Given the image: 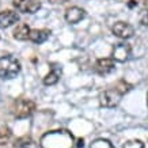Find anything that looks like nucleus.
<instances>
[{
  "label": "nucleus",
  "mask_w": 148,
  "mask_h": 148,
  "mask_svg": "<svg viewBox=\"0 0 148 148\" xmlns=\"http://www.w3.org/2000/svg\"><path fill=\"white\" fill-rule=\"evenodd\" d=\"M41 148H72L73 136L68 130H52L41 137Z\"/></svg>",
  "instance_id": "nucleus-1"
},
{
  "label": "nucleus",
  "mask_w": 148,
  "mask_h": 148,
  "mask_svg": "<svg viewBox=\"0 0 148 148\" xmlns=\"http://www.w3.org/2000/svg\"><path fill=\"white\" fill-rule=\"evenodd\" d=\"M60 75H61V68L60 67H52V71L44 77V84L46 86H53L56 84L60 79Z\"/></svg>",
  "instance_id": "nucleus-13"
},
{
  "label": "nucleus",
  "mask_w": 148,
  "mask_h": 148,
  "mask_svg": "<svg viewBox=\"0 0 148 148\" xmlns=\"http://www.w3.org/2000/svg\"><path fill=\"white\" fill-rule=\"evenodd\" d=\"M113 33L117 37L122 38V40H128V38H130L135 34V29H133L132 25H129L126 22H117L113 26Z\"/></svg>",
  "instance_id": "nucleus-7"
},
{
  "label": "nucleus",
  "mask_w": 148,
  "mask_h": 148,
  "mask_svg": "<svg viewBox=\"0 0 148 148\" xmlns=\"http://www.w3.org/2000/svg\"><path fill=\"white\" fill-rule=\"evenodd\" d=\"M128 5H129L130 8H132V7H135V5H137V1H136V0H129V3H128Z\"/></svg>",
  "instance_id": "nucleus-21"
},
{
  "label": "nucleus",
  "mask_w": 148,
  "mask_h": 148,
  "mask_svg": "<svg viewBox=\"0 0 148 148\" xmlns=\"http://www.w3.org/2000/svg\"><path fill=\"white\" fill-rule=\"evenodd\" d=\"M147 103H148V95H147Z\"/></svg>",
  "instance_id": "nucleus-23"
},
{
  "label": "nucleus",
  "mask_w": 148,
  "mask_h": 148,
  "mask_svg": "<svg viewBox=\"0 0 148 148\" xmlns=\"http://www.w3.org/2000/svg\"><path fill=\"white\" fill-rule=\"evenodd\" d=\"M90 148H114V145H113L109 140L98 139V140H94V141L90 144Z\"/></svg>",
  "instance_id": "nucleus-15"
},
{
  "label": "nucleus",
  "mask_w": 148,
  "mask_h": 148,
  "mask_svg": "<svg viewBox=\"0 0 148 148\" xmlns=\"http://www.w3.org/2000/svg\"><path fill=\"white\" fill-rule=\"evenodd\" d=\"M50 36V30L48 29H33L32 32H30V37H29V40L33 41L34 44H42V42H45Z\"/></svg>",
  "instance_id": "nucleus-11"
},
{
  "label": "nucleus",
  "mask_w": 148,
  "mask_h": 148,
  "mask_svg": "<svg viewBox=\"0 0 148 148\" xmlns=\"http://www.w3.org/2000/svg\"><path fill=\"white\" fill-rule=\"evenodd\" d=\"M19 21V15L15 11L5 10L0 12V29H7Z\"/></svg>",
  "instance_id": "nucleus-8"
},
{
  "label": "nucleus",
  "mask_w": 148,
  "mask_h": 148,
  "mask_svg": "<svg viewBox=\"0 0 148 148\" xmlns=\"http://www.w3.org/2000/svg\"><path fill=\"white\" fill-rule=\"evenodd\" d=\"M141 23H143V25H148V12L144 14V16L141 18Z\"/></svg>",
  "instance_id": "nucleus-19"
},
{
  "label": "nucleus",
  "mask_w": 148,
  "mask_h": 148,
  "mask_svg": "<svg viewBox=\"0 0 148 148\" xmlns=\"http://www.w3.org/2000/svg\"><path fill=\"white\" fill-rule=\"evenodd\" d=\"M30 27L27 23H21L18 26L15 27V30H14V38L18 41H25V40H29V37H30Z\"/></svg>",
  "instance_id": "nucleus-12"
},
{
  "label": "nucleus",
  "mask_w": 148,
  "mask_h": 148,
  "mask_svg": "<svg viewBox=\"0 0 148 148\" xmlns=\"http://www.w3.org/2000/svg\"><path fill=\"white\" fill-rule=\"evenodd\" d=\"M122 148H144V143L141 140H129L124 144Z\"/></svg>",
  "instance_id": "nucleus-17"
},
{
  "label": "nucleus",
  "mask_w": 148,
  "mask_h": 148,
  "mask_svg": "<svg viewBox=\"0 0 148 148\" xmlns=\"http://www.w3.org/2000/svg\"><path fill=\"white\" fill-rule=\"evenodd\" d=\"M50 3H54V4H58V3H67L68 0H49Z\"/></svg>",
  "instance_id": "nucleus-20"
},
{
  "label": "nucleus",
  "mask_w": 148,
  "mask_h": 148,
  "mask_svg": "<svg viewBox=\"0 0 148 148\" xmlns=\"http://www.w3.org/2000/svg\"><path fill=\"white\" fill-rule=\"evenodd\" d=\"M95 71L99 75H108L114 71V60L113 58H99L95 63Z\"/></svg>",
  "instance_id": "nucleus-10"
},
{
  "label": "nucleus",
  "mask_w": 148,
  "mask_h": 148,
  "mask_svg": "<svg viewBox=\"0 0 148 148\" xmlns=\"http://www.w3.org/2000/svg\"><path fill=\"white\" fill-rule=\"evenodd\" d=\"M145 5H148V0H145Z\"/></svg>",
  "instance_id": "nucleus-22"
},
{
  "label": "nucleus",
  "mask_w": 148,
  "mask_h": 148,
  "mask_svg": "<svg viewBox=\"0 0 148 148\" xmlns=\"http://www.w3.org/2000/svg\"><path fill=\"white\" fill-rule=\"evenodd\" d=\"M114 88H116V90L122 95V94H125V92H128V91L130 90V86L128 84V83H125L124 80H121L120 83H118V84L116 86V87H114Z\"/></svg>",
  "instance_id": "nucleus-18"
},
{
  "label": "nucleus",
  "mask_w": 148,
  "mask_h": 148,
  "mask_svg": "<svg viewBox=\"0 0 148 148\" xmlns=\"http://www.w3.org/2000/svg\"><path fill=\"white\" fill-rule=\"evenodd\" d=\"M120 98H121V94L116 88H112V90L103 91L99 95V103L103 108H114L120 102Z\"/></svg>",
  "instance_id": "nucleus-5"
},
{
  "label": "nucleus",
  "mask_w": 148,
  "mask_h": 148,
  "mask_svg": "<svg viewBox=\"0 0 148 148\" xmlns=\"http://www.w3.org/2000/svg\"><path fill=\"white\" fill-rule=\"evenodd\" d=\"M130 52H132V48H130L129 44H126V42H118V44H116V45L113 46L112 58L114 61L124 63L130 56Z\"/></svg>",
  "instance_id": "nucleus-4"
},
{
  "label": "nucleus",
  "mask_w": 148,
  "mask_h": 148,
  "mask_svg": "<svg viewBox=\"0 0 148 148\" xmlns=\"http://www.w3.org/2000/svg\"><path fill=\"white\" fill-rule=\"evenodd\" d=\"M10 137H11V130L8 128H3L0 130V145H4L8 143Z\"/></svg>",
  "instance_id": "nucleus-16"
},
{
  "label": "nucleus",
  "mask_w": 148,
  "mask_h": 148,
  "mask_svg": "<svg viewBox=\"0 0 148 148\" xmlns=\"http://www.w3.org/2000/svg\"><path fill=\"white\" fill-rule=\"evenodd\" d=\"M14 7L19 12L34 14L41 8L40 0H14Z\"/></svg>",
  "instance_id": "nucleus-6"
},
{
  "label": "nucleus",
  "mask_w": 148,
  "mask_h": 148,
  "mask_svg": "<svg viewBox=\"0 0 148 148\" xmlns=\"http://www.w3.org/2000/svg\"><path fill=\"white\" fill-rule=\"evenodd\" d=\"M21 72V63L16 57L11 54L0 57V77L1 79H12Z\"/></svg>",
  "instance_id": "nucleus-2"
},
{
  "label": "nucleus",
  "mask_w": 148,
  "mask_h": 148,
  "mask_svg": "<svg viewBox=\"0 0 148 148\" xmlns=\"http://www.w3.org/2000/svg\"><path fill=\"white\" fill-rule=\"evenodd\" d=\"M36 110V103L32 99H18L12 105V114L16 118H26Z\"/></svg>",
  "instance_id": "nucleus-3"
},
{
  "label": "nucleus",
  "mask_w": 148,
  "mask_h": 148,
  "mask_svg": "<svg viewBox=\"0 0 148 148\" xmlns=\"http://www.w3.org/2000/svg\"><path fill=\"white\" fill-rule=\"evenodd\" d=\"M14 148H38V144L32 139V137H19L15 143H14Z\"/></svg>",
  "instance_id": "nucleus-14"
},
{
  "label": "nucleus",
  "mask_w": 148,
  "mask_h": 148,
  "mask_svg": "<svg viewBox=\"0 0 148 148\" xmlns=\"http://www.w3.org/2000/svg\"><path fill=\"white\" fill-rule=\"evenodd\" d=\"M84 16H86V11L83 8H80V7H71L65 12V21L68 23H72V25L79 23L82 19H84Z\"/></svg>",
  "instance_id": "nucleus-9"
}]
</instances>
